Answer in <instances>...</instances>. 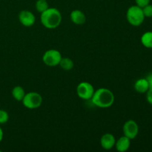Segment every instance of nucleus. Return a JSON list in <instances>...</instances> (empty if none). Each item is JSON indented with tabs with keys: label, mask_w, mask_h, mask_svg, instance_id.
<instances>
[{
	"label": "nucleus",
	"mask_w": 152,
	"mask_h": 152,
	"mask_svg": "<svg viewBox=\"0 0 152 152\" xmlns=\"http://www.w3.org/2000/svg\"><path fill=\"white\" fill-rule=\"evenodd\" d=\"M131 145V140L126 136H123L116 140V149L119 152H126L129 149Z\"/></svg>",
	"instance_id": "obj_10"
},
{
	"label": "nucleus",
	"mask_w": 152,
	"mask_h": 152,
	"mask_svg": "<svg viewBox=\"0 0 152 152\" xmlns=\"http://www.w3.org/2000/svg\"><path fill=\"white\" fill-rule=\"evenodd\" d=\"M150 1L151 0H135V2H136V5L139 6L140 7H143L145 6H146L147 4H150Z\"/></svg>",
	"instance_id": "obj_19"
},
{
	"label": "nucleus",
	"mask_w": 152,
	"mask_h": 152,
	"mask_svg": "<svg viewBox=\"0 0 152 152\" xmlns=\"http://www.w3.org/2000/svg\"><path fill=\"white\" fill-rule=\"evenodd\" d=\"M142 7L137 5H132L126 12V19L130 25L133 26H140L142 25L145 19Z\"/></svg>",
	"instance_id": "obj_3"
},
{
	"label": "nucleus",
	"mask_w": 152,
	"mask_h": 152,
	"mask_svg": "<svg viewBox=\"0 0 152 152\" xmlns=\"http://www.w3.org/2000/svg\"><path fill=\"white\" fill-rule=\"evenodd\" d=\"M3 136H4V133H3L2 129H1V127H0V142H1V140H2Z\"/></svg>",
	"instance_id": "obj_22"
},
{
	"label": "nucleus",
	"mask_w": 152,
	"mask_h": 152,
	"mask_svg": "<svg viewBox=\"0 0 152 152\" xmlns=\"http://www.w3.org/2000/svg\"><path fill=\"white\" fill-rule=\"evenodd\" d=\"M71 22L75 25H83L86 22V16L83 12L80 10H74L70 15Z\"/></svg>",
	"instance_id": "obj_11"
},
{
	"label": "nucleus",
	"mask_w": 152,
	"mask_h": 152,
	"mask_svg": "<svg viewBox=\"0 0 152 152\" xmlns=\"http://www.w3.org/2000/svg\"><path fill=\"white\" fill-rule=\"evenodd\" d=\"M22 102L25 108L28 109H36L41 106L42 97L37 92H29L25 94Z\"/></svg>",
	"instance_id": "obj_4"
},
{
	"label": "nucleus",
	"mask_w": 152,
	"mask_h": 152,
	"mask_svg": "<svg viewBox=\"0 0 152 152\" xmlns=\"http://www.w3.org/2000/svg\"><path fill=\"white\" fill-rule=\"evenodd\" d=\"M124 136L129 137L130 140H133L137 137L139 133V126L136 121L129 120L126 121L123 125V128Z\"/></svg>",
	"instance_id": "obj_7"
},
{
	"label": "nucleus",
	"mask_w": 152,
	"mask_h": 152,
	"mask_svg": "<svg viewBox=\"0 0 152 152\" xmlns=\"http://www.w3.org/2000/svg\"><path fill=\"white\" fill-rule=\"evenodd\" d=\"M115 137L110 133H106L102 136L100 139L101 146L105 150H111L115 146Z\"/></svg>",
	"instance_id": "obj_9"
},
{
	"label": "nucleus",
	"mask_w": 152,
	"mask_h": 152,
	"mask_svg": "<svg viewBox=\"0 0 152 152\" xmlns=\"http://www.w3.org/2000/svg\"><path fill=\"white\" fill-rule=\"evenodd\" d=\"M141 43L147 48H152V31H147L142 34Z\"/></svg>",
	"instance_id": "obj_13"
},
{
	"label": "nucleus",
	"mask_w": 152,
	"mask_h": 152,
	"mask_svg": "<svg viewBox=\"0 0 152 152\" xmlns=\"http://www.w3.org/2000/svg\"><path fill=\"white\" fill-rule=\"evenodd\" d=\"M25 95V90L21 86H15L12 90V96L16 101H22Z\"/></svg>",
	"instance_id": "obj_14"
},
{
	"label": "nucleus",
	"mask_w": 152,
	"mask_h": 152,
	"mask_svg": "<svg viewBox=\"0 0 152 152\" xmlns=\"http://www.w3.org/2000/svg\"><path fill=\"white\" fill-rule=\"evenodd\" d=\"M145 79H146L147 82H148V83L149 89H152V73L148 74V76L145 77Z\"/></svg>",
	"instance_id": "obj_21"
},
{
	"label": "nucleus",
	"mask_w": 152,
	"mask_h": 152,
	"mask_svg": "<svg viewBox=\"0 0 152 152\" xmlns=\"http://www.w3.org/2000/svg\"><path fill=\"white\" fill-rule=\"evenodd\" d=\"M62 54L56 49H50L45 52L42 56V61L46 65L54 67L59 65L62 59Z\"/></svg>",
	"instance_id": "obj_5"
},
{
	"label": "nucleus",
	"mask_w": 152,
	"mask_h": 152,
	"mask_svg": "<svg viewBox=\"0 0 152 152\" xmlns=\"http://www.w3.org/2000/svg\"><path fill=\"white\" fill-rule=\"evenodd\" d=\"M9 120V114L4 110H0V124H5Z\"/></svg>",
	"instance_id": "obj_17"
},
{
	"label": "nucleus",
	"mask_w": 152,
	"mask_h": 152,
	"mask_svg": "<svg viewBox=\"0 0 152 152\" xmlns=\"http://www.w3.org/2000/svg\"><path fill=\"white\" fill-rule=\"evenodd\" d=\"M49 7L47 0H37L36 2V9L39 13H42Z\"/></svg>",
	"instance_id": "obj_16"
},
{
	"label": "nucleus",
	"mask_w": 152,
	"mask_h": 152,
	"mask_svg": "<svg viewBox=\"0 0 152 152\" xmlns=\"http://www.w3.org/2000/svg\"><path fill=\"white\" fill-rule=\"evenodd\" d=\"M59 65L65 71H71L74 68V64L72 59H71L70 58L62 57Z\"/></svg>",
	"instance_id": "obj_15"
},
{
	"label": "nucleus",
	"mask_w": 152,
	"mask_h": 152,
	"mask_svg": "<svg viewBox=\"0 0 152 152\" xmlns=\"http://www.w3.org/2000/svg\"><path fill=\"white\" fill-rule=\"evenodd\" d=\"M146 99L148 103L152 105V89H149L146 92Z\"/></svg>",
	"instance_id": "obj_20"
},
{
	"label": "nucleus",
	"mask_w": 152,
	"mask_h": 152,
	"mask_svg": "<svg viewBox=\"0 0 152 152\" xmlns=\"http://www.w3.org/2000/svg\"><path fill=\"white\" fill-rule=\"evenodd\" d=\"M94 91V86L88 82H82L77 87V95L80 99L84 100H89L91 99Z\"/></svg>",
	"instance_id": "obj_6"
},
{
	"label": "nucleus",
	"mask_w": 152,
	"mask_h": 152,
	"mask_svg": "<svg viewBox=\"0 0 152 152\" xmlns=\"http://www.w3.org/2000/svg\"><path fill=\"white\" fill-rule=\"evenodd\" d=\"M41 22L48 29H55L58 28L62 22V14L57 8L48 7L45 11L41 13Z\"/></svg>",
	"instance_id": "obj_2"
},
{
	"label": "nucleus",
	"mask_w": 152,
	"mask_h": 152,
	"mask_svg": "<svg viewBox=\"0 0 152 152\" xmlns=\"http://www.w3.org/2000/svg\"><path fill=\"white\" fill-rule=\"evenodd\" d=\"M142 11H143V14L145 17H152V4H148L146 6L142 7Z\"/></svg>",
	"instance_id": "obj_18"
},
{
	"label": "nucleus",
	"mask_w": 152,
	"mask_h": 152,
	"mask_svg": "<svg viewBox=\"0 0 152 152\" xmlns=\"http://www.w3.org/2000/svg\"><path fill=\"white\" fill-rule=\"evenodd\" d=\"M134 89L140 94H145L149 90V86L145 78H141L137 80L134 83Z\"/></svg>",
	"instance_id": "obj_12"
},
{
	"label": "nucleus",
	"mask_w": 152,
	"mask_h": 152,
	"mask_svg": "<svg viewBox=\"0 0 152 152\" xmlns=\"http://www.w3.org/2000/svg\"><path fill=\"white\" fill-rule=\"evenodd\" d=\"M19 20L22 25L25 27H31L34 25L36 17L34 13L29 10H24L19 13Z\"/></svg>",
	"instance_id": "obj_8"
},
{
	"label": "nucleus",
	"mask_w": 152,
	"mask_h": 152,
	"mask_svg": "<svg viewBox=\"0 0 152 152\" xmlns=\"http://www.w3.org/2000/svg\"><path fill=\"white\" fill-rule=\"evenodd\" d=\"M91 99L95 106L101 108H107L114 104L115 98L111 90L105 88H101L95 91Z\"/></svg>",
	"instance_id": "obj_1"
}]
</instances>
